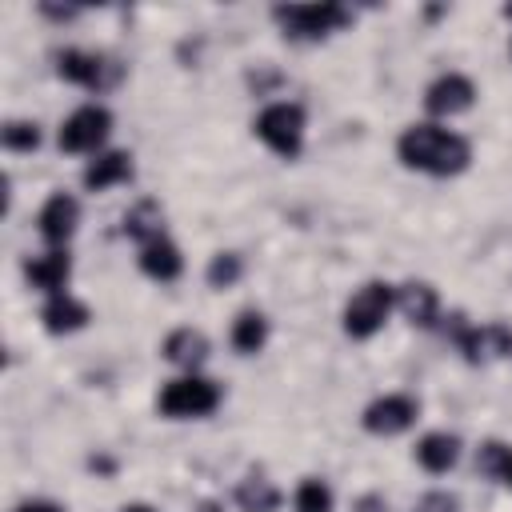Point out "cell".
Returning <instances> with one entry per match:
<instances>
[{
  "mask_svg": "<svg viewBox=\"0 0 512 512\" xmlns=\"http://www.w3.org/2000/svg\"><path fill=\"white\" fill-rule=\"evenodd\" d=\"M396 152L408 168L416 172H428V176H456L468 168L472 160V148L464 136L448 132V128H436V124H412L400 132L396 140Z\"/></svg>",
  "mask_w": 512,
  "mask_h": 512,
  "instance_id": "6da1fadb",
  "label": "cell"
},
{
  "mask_svg": "<svg viewBox=\"0 0 512 512\" xmlns=\"http://www.w3.org/2000/svg\"><path fill=\"white\" fill-rule=\"evenodd\" d=\"M392 304H396V288L384 284V280H368L364 288L352 292V300H348V308H344V332H348L352 340L376 336V332L384 328Z\"/></svg>",
  "mask_w": 512,
  "mask_h": 512,
  "instance_id": "7a4b0ae2",
  "label": "cell"
},
{
  "mask_svg": "<svg viewBox=\"0 0 512 512\" xmlns=\"http://www.w3.org/2000/svg\"><path fill=\"white\" fill-rule=\"evenodd\" d=\"M444 332L452 336V344L464 352L468 364H484L492 356H512V332L504 324H468L460 312H452V320L444 324Z\"/></svg>",
  "mask_w": 512,
  "mask_h": 512,
  "instance_id": "3957f363",
  "label": "cell"
},
{
  "mask_svg": "<svg viewBox=\"0 0 512 512\" xmlns=\"http://www.w3.org/2000/svg\"><path fill=\"white\" fill-rule=\"evenodd\" d=\"M272 16L284 24V36H292V40H320L352 20L348 8H340V4H280V8H272Z\"/></svg>",
  "mask_w": 512,
  "mask_h": 512,
  "instance_id": "277c9868",
  "label": "cell"
},
{
  "mask_svg": "<svg viewBox=\"0 0 512 512\" xmlns=\"http://www.w3.org/2000/svg\"><path fill=\"white\" fill-rule=\"evenodd\" d=\"M256 136L284 160L300 156V144H304V108L300 104H268L260 116H256Z\"/></svg>",
  "mask_w": 512,
  "mask_h": 512,
  "instance_id": "5b68a950",
  "label": "cell"
},
{
  "mask_svg": "<svg viewBox=\"0 0 512 512\" xmlns=\"http://www.w3.org/2000/svg\"><path fill=\"white\" fill-rule=\"evenodd\" d=\"M220 404V388L196 372L180 376V380H168L164 392H160V412L172 416V420H192V416H208L212 408Z\"/></svg>",
  "mask_w": 512,
  "mask_h": 512,
  "instance_id": "8992f818",
  "label": "cell"
},
{
  "mask_svg": "<svg viewBox=\"0 0 512 512\" xmlns=\"http://www.w3.org/2000/svg\"><path fill=\"white\" fill-rule=\"evenodd\" d=\"M112 132V112L104 104H84L60 124V148L64 152H96Z\"/></svg>",
  "mask_w": 512,
  "mask_h": 512,
  "instance_id": "52a82bcc",
  "label": "cell"
},
{
  "mask_svg": "<svg viewBox=\"0 0 512 512\" xmlns=\"http://www.w3.org/2000/svg\"><path fill=\"white\" fill-rule=\"evenodd\" d=\"M420 416V404L404 392H388V396H376L368 408H364V428L372 436H396L404 428H412Z\"/></svg>",
  "mask_w": 512,
  "mask_h": 512,
  "instance_id": "ba28073f",
  "label": "cell"
},
{
  "mask_svg": "<svg viewBox=\"0 0 512 512\" xmlns=\"http://www.w3.org/2000/svg\"><path fill=\"white\" fill-rule=\"evenodd\" d=\"M56 72L64 80L84 84V88H96V92L120 80V64H112L104 56H92V52H76V48H68V52L56 56Z\"/></svg>",
  "mask_w": 512,
  "mask_h": 512,
  "instance_id": "9c48e42d",
  "label": "cell"
},
{
  "mask_svg": "<svg viewBox=\"0 0 512 512\" xmlns=\"http://www.w3.org/2000/svg\"><path fill=\"white\" fill-rule=\"evenodd\" d=\"M472 100H476V88H472V80L460 76V72H444V76H436V80L428 84V92H424V108H428L432 116H456V112H468Z\"/></svg>",
  "mask_w": 512,
  "mask_h": 512,
  "instance_id": "30bf717a",
  "label": "cell"
},
{
  "mask_svg": "<svg viewBox=\"0 0 512 512\" xmlns=\"http://www.w3.org/2000/svg\"><path fill=\"white\" fill-rule=\"evenodd\" d=\"M76 220H80V204H76L68 192L48 196L44 208H40V216H36L40 236H44L48 244H64V240L76 232Z\"/></svg>",
  "mask_w": 512,
  "mask_h": 512,
  "instance_id": "8fae6325",
  "label": "cell"
},
{
  "mask_svg": "<svg viewBox=\"0 0 512 512\" xmlns=\"http://www.w3.org/2000/svg\"><path fill=\"white\" fill-rule=\"evenodd\" d=\"M68 272H72L68 252H48V256H36V260H28V264H24L28 284H32V288H40V292H48V296H60V292H64Z\"/></svg>",
  "mask_w": 512,
  "mask_h": 512,
  "instance_id": "7c38bea8",
  "label": "cell"
},
{
  "mask_svg": "<svg viewBox=\"0 0 512 512\" xmlns=\"http://www.w3.org/2000/svg\"><path fill=\"white\" fill-rule=\"evenodd\" d=\"M140 268L152 280H176L180 268H184V256H180V248L168 236H156V240L140 244Z\"/></svg>",
  "mask_w": 512,
  "mask_h": 512,
  "instance_id": "4fadbf2b",
  "label": "cell"
},
{
  "mask_svg": "<svg viewBox=\"0 0 512 512\" xmlns=\"http://www.w3.org/2000/svg\"><path fill=\"white\" fill-rule=\"evenodd\" d=\"M396 304H400V312L416 324V328H432L436 324V288L432 284H416V280H408V284H400L396 288Z\"/></svg>",
  "mask_w": 512,
  "mask_h": 512,
  "instance_id": "5bb4252c",
  "label": "cell"
},
{
  "mask_svg": "<svg viewBox=\"0 0 512 512\" xmlns=\"http://www.w3.org/2000/svg\"><path fill=\"white\" fill-rule=\"evenodd\" d=\"M164 360H172L176 368H200L204 360H208V340H204V332H196V328H176V332H168L164 336Z\"/></svg>",
  "mask_w": 512,
  "mask_h": 512,
  "instance_id": "9a60e30c",
  "label": "cell"
},
{
  "mask_svg": "<svg viewBox=\"0 0 512 512\" xmlns=\"http://www.w3.org/2000/svg\"><path fill=\"white\" fill-rule=\"evenodd\" d=\"M128 176H132V156L128 152H100L84 168V188L88 192H104V188H112V184H120Z\"/></svg>",
  "mask_w": 512,
  "mask_h": 512,
  "instance_id": "2e32d148",
  "label": "cell"
},
{
  "mask_svg": "<svg viewBox=\"0 0 512 512\" xmlns=\"http://www.w3.org/2000/svg\"><path fill=\"white\" fill-rule=\"evenodd\" d=\"M40 320H44V328H48L52 336H64V332H76V328L88 324V308H84L76 296L60 292V296H52V300L44 304Z\"/></svg>",
  "mask_w": 512,
  "mask_h": 512,
  "instance_id": "e0dca14e",
  "label": "cell"
},
{
  "mask_svg": "<svg viewBox=\"0 0 512 512\" xmlns=\"http://www.w3.org/2000/svg\"><path fill=\"white\" fill-rule=\"evenodd\" d=\"M416 460H420L424 472H448L460 460V440L452 432H428L416 444Z\"/></svg>",
  "mask_w": 512,
  "mask_h": 512,
  "instance_id": "ac0fdd59",
  "label": "cell"
},
{
  "mask_svg": "<svg viewBox=\"0 0 512 512\" xmlns=\"http://www.w3.org/2000/svg\"><path fill=\"white\" fill-rule=\"evenodd\" d=\"M264 340H268V320L260 312H252V308L240 312L236 324H232V348L244 352V356H252V352L264 348Z\"/></svg>",
  "mask_w": 512,
  "mask_h": 512,
  "instance_id": "d6986e66",
  "label": "cell"
},
{
  "mask_svg": "<svg viewBox=\"0 0 512 512\" xmlns=\"http://www.w3.org/2000/svg\"><path fill=\"white\" fill-rule=\"evenodd\" d=\"M236 504H240V512H276L280 492L264 476H244L236 488Z\"/></svg>",
  "mask_w": 512,
  "mask_h": 512,
  "instance_id": "ffe728a7",
  "label": "cell"
},
{
  "mask_svg": "<svg viewBox=\"0 0 512 512\" xmlns=\"http://www.w3.org/2000/svg\"><path fill=\"white\" fill-rule=\"evenodd\" d=\"M124 236H132V240H140V244L164 236V232H160V204H156V200H140L136 208H128V216H124Z\"/></svg>",
  "mask_w": 512,
  "mask_h": 512,
  "instance_id": "44dd1931",
  "label": "cell"
},
{
  "mask_svg": "<svg viewBox=\"0 0 512 512\" xmlns=\"http://www.w3.org/2000/svg\"><path fill=\"white\" fill-rule=\"evenodd\" d=\"M296 512H332V488L316 476L300 480L296 488Z\"/></svg>",
  "mask_w": 512,
  "mask_h": 512,
  "instance_id": "7402d4cb",
  "label": "cell"
},
{
  "mask_svg": "<svg viewBox=\"0 0 512 512\" xmlns=\"http://www.w3.org/2000/svg\"><path fill=\"white\" fill-rule=\"evenodd\" d=\"M240 272H244V260L236 252H216L212 264H208V284L212 288H232L240 280Z\"/></svg>",
  "mask_w": 512,
  "mask_h": 512,
  "instance_id": "603a6c76",
  "label": "cell"
},
{
  "mask_svg": "<svg viewBox=\"0 0 512 512\" xmlns=\"http://www.w3.org/2000/svg\"><path fill=\"white\" fill-rule=\"evenodd\" d=\"M0 140H4L8 152H32L40 144V128L28 124V120H8L4 132H0Z\"/></svg>",
  "mask_w": 512,
  "mask_h": 512,
  "instance_id": "cb8c5ba5",
  "label": "cell"
},
{
  "mask_svg": "<svg viewBox=\"0 0 512 512\" xmlns=\"http://www.w3.org/2000/svg\"><path fill=\"white\" fill-rule=\"evenodd\" d=\"M508 460H512V448H504L500 440H488V444H480V452H476V468L488 472V476H504Z\"/></svg>",
  "mask_w": 512,
  "mask_h": 512,
  "instance_id": "d4e9b609",
  "label": "cell"
},
{
  "mask_svg": "<svg viewBox=\"0 0 512 512\" xmlns=\"http://www.w3.org/2000/svg\"><path fill=\"white\" fill-rule=\"evenodd\" d=\"M460 504H456V496H448V492H428V496H420V504H416V512H456Z\"/></svg>",
  "mask_w": 512,
  "mask_h": 512,
  "instance_id": "484cf974",
  "label": "cell"
},
{
  "mask_svg": "<svg viewBox=\"0 0 512 512\" xmlns=\"http://www.w3.org/2000/svg\"><path fill=\"white\" fill-rule=\"evenodd\" d=\"M16 512H64L60 504H52V500H24Z\"/></svg>",
  "mask_w": 512,
  "mask_h": 512,
  "instance_id": "4316f807",
  "label": "cell"
},
{
  "mask_svg": "<svg viewBox=\"0 0 512 512\" xmlns=\"http://www.w3.org/2000/svg\"><path fill=\"white\" fill-rule=\"evenodd\" d=\"M356 512H384V500H380V496H364V500L356 504Z\"/></svg>",
  "mask_w": 512,
  "mask_h": 512,
  "instance_id": "83f0119b",
  "label": "cell"
},
{
  "mask_svg": "<svg viewBox=\"0 0 512 512\" xmlns=\"http://www.w3.org/2000/svg\"><path fill=\"white\" fill-rule=\"evenodd\" d=\"M120 512H156V508H152V504H124Z\"/></svg>",
  "mask_w": 512,
  "mask_h": 512,
  "instance_id": "f1b7e54d",
  "label": "cell"
},
{
  "mask_svg": "<svg viewBox=\"0 0 512 512\" xmlns=\"http://www.w3.org/2000/svg\"><path fill=\"white\" fill-rule=\"evenodd\" d=\"M500 480H504V484L512 488V460H508V468H504V476H500Z\"/></svg>",
  "mask_w": 512,
  "mask_h": 512,
  "instance_id": "f546056e",
  "label": "cell"
}]
</instances>
